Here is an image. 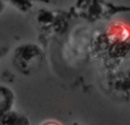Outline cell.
Here are the masks:
<instances>
[{
  "instance_id": "277c9868",
  "label": "cell",
  "mask_w": 130,
  "mask_h": 125,
  "mask_svg": "<svg viewBox=\"0 0 130 125\" xmlns=\"http://www.w3.org/2000/svg\"><path fill=\"white\" fill-rule=\"evenodd\" d=\"M15 101V94L9 88L0 85V115L11 109Z\"/></svg>"
},
{
  "instance_id": "7a4b0ae2",
  "label": "cell",
  "mask_w": 130,
  "mask_h": 125,
  "mask_svg": "<svg viewBox=\"0 0 130 125\" xmlns=\"http://www.w3.org/2000/svg\"><path fill=\"white\" fill-rule=\"evenodd\" d=\"M45 58V52L38 45L26 42L15 48L13 65L20 73L31 75L40 68Z\"/></svg>"
},
{
  "instance_id": "52a82bcc",
  "label": "cell",
  "mask_w": 130,
  "mask_h": 125,
  "mask_svg": "<svg viewBox=\"0 0 130 125\" xmlns=\"http://www.w3.org/2000/svg\"><path fill=\"white\" fill-rule=\"evenodd\" d=\"M41 125H62V124L57 121H47V122H45V123H42Z\"/></svg>"
},
{
  "instance_id": "3957f363",
  "label": "cell",
  "mask_w": 130,
  "mask_h": 125,
  "mask_svg": "<svg viewBox=\"0 0 130 125\" xmlns=\"http://www.w3.org/2000/svg\"><path fill=\"white\" fill-rule=\"evenodd\" d=\"M0 125H30V119L17 110H8L0 115Z\"/></svg>"
},
{
  "instance_id": "6da1fadb",
  "label": "cell",
  "mask_w": 130,
  "mask_h": 125,
  "mask_svg": "<svg viewBox=\"0 0 130 125\" xmlns=\"http://www.w3.org/2000/svg\"><path fill=\"white\" fill-rule=\"evenodd\" d=\"M71 11L78 17L95 23L110 19L120 13H128L130 6L117 5L108 0H76Z\"/></svg>"
},
{
  "instance_id": "ba28073f",
  "label": "cell",
  "mask_w": 130,
  "mask_h": 125,
  "mask_svg": "<svg viewBox=\"0 0 130 125\" xmlns=\"http://www.w3.org/2000/svg\"><path fill=\"white\" fill-rule=\"evenodd\" d=\"M5 9V0H0V13H2Z\"/></svg>"
},
{
  "instance_id": "8992f818",
  "label": "cell",
  "mask_w": 130,
  "mask_h": 125,
  "mask_svg": "<svg viewBox=\"0 0 130 125\" xmlns=\"http://www.w3.org/2000/svg\"><path fill=\"white\" fill-rule=\"evenodd\" d=\"M7 52H8V47H2V46H0V58H2Z\"/></svg>"
},
{
  "instance_id": "9c48e42d",
  "label": "cell",
  "mask_w": 130,
  "mask_h": 125,
  "mask_svg": "<svg viewBox=\"0 0 130 125\" xmlns=\"http://www.w3.org/2000/svg\"><path fill=\"white\" fill-rule=\"evenodd\" d=\"M72 125H82V124H81V123H73Z\"/></svg>"
},
{
  "instance_id": "5b68a950",
  "label": "cell",
  "mask_w": 130,
  "mask_h": 125,
  "mask_svg": "<svg viewBox=\"0 0 130 125\" xmlns=\"http://www.w3.org/2000/svg\"><path fill=\"white\" fill-rule=\"evenodd\" d=\"M7 1L10 5H13L16 9L22 11V13H27V11L31 10L32 7H33V2H36V1L50 4V0H7Z\"/></svg>"
}]
</instances>
